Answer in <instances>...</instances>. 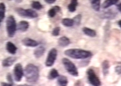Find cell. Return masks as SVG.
Segmentation results:
<instances>
[{"label": "cell", "mask_w": 121, "mask_h": 86, "mask_svg": "<svg viewBox=\"0 0 121 86\" xmlns=\"http://www.w3.org/2000/svg\"><path fill=\"white\" fill-rule=\"evenodd\" d=\"M26 81L29 83H35L39 77V71L38 67L33 64H29L24 71Z\"/></svg>", "instance_id": "6da1fadb"}, {"label": "cell", "mask_w": 121, "mask_h": 86, "mask_svg": "<svg viewBox=\"0 0 121 86\" xmlns=\"http://www.w3.org/2000/svg\"><path fill=\"white\" fill-rule=\"evenodd\" d=\"M66 56L76 59H84L92 56V53L89 51L80 49H70L64 52Z\"/></svg>", "instance_id": "7a4b0ae2"}, {"label": "cell", "mask_w": 121, "mask_h": 86, "mask_svg": "<svg viewBox=\"0 0 121 86\" xmlns=\"http://www.w3.org/2000/svg\"><path fill=\"white\" fill-rule=\"evenodd\" d=\"M62 62L66 70L70 74L74 77H78L79 75L78 70L75 64L67 58H64Z\"/></svg>", "instance_id": "3957f363"}, {"label": "cell", "mask_w": 121, "mask_h": 86, "mask_svg": "<svg viewBox=\"0 0 121 86\" xmlns=\"http://www.w3.org/2000/svg\"><path fill=\"white\" fill-rule=\"evenodd\" d=\"M6 27L8 35L10 38L13 37L15 35L17 28V25L15 18L13 16H10L7 19Z\"/></svg>", "instance_id": "277c9868"}, {"label": "cell", "mask_w": 121, "mask_h": 86, "mask_svg": "<svg viewBox=\"0 0 121 86\" xmlns=\"http://www.w3.org/2000/svg\"><path fill=\"white\" fill-rule=\"evenodd\" d=\"M16 11L21 17L25 18H35L38 16L37 13L32 9H28L25 10L22 8H17Z\"/></svg>", "instance_id": "5b68a950"}, {"label": "cell", "mask_w": 121, "mask_h": 86, "mask_svg": "<svg viewBox=\"0 0 121 86\" xmlns=\"http://www.w3.org/2000/svg\"><path fill=\"white\" fill-rule=\"evenodd\" d=\"M86 74L89 82L91 85L93 86H100L101 85L100 80L93 69H88L86 71Z\"/></svg>", "instance_id": "8992f818"}, {"label": "cell", "mask_w": 121, "mask_h": 86, "mask_svg": "<svg viewBox=\"0 0 121 86\" xmlns=\"http://www.w3.org/2000/svg\"><path fill=\"white\" fill-rule=\"evenodd\" d=\"M58 55V51L56 48H52L48 53L45 62V65L47 67H51L55 63Z\"/></svg>", "instance_id": "52a82bcc"}, {"label": "cell", "mask_w": 121, "mask_h": 86, "mask_svg": "<svg viewBox=\"0 0 121 86\" xmlns=\"http://www.w3.org/2000/svg\"><path fill=\"white\" fill-rule=\"evenodd\" d=\"M13 73L15 81L17 82L21 81L24 74L23 67L21 64L17 63L15 65L13 70Z\"/></svg>", "instance_id": "ba28073f"}, {"label": "cell", "mask_w": 121, "mask_h": 86, "mask_svg": "<svg viewBox=\"0 0 121 86\" xmlns=\"http://www.w3.org/2000/svg\"><path fill=\"white\" fill-rule=\"evenodd\" d=\"M22 41L24 45L28 47H35L39 45L37 41L28 38H24Z\"/></svg>", "instance_id": "9c48e42d"}, {"label": "cell", "mask_w": 121, "mask_h": 86, "mask_svg": "<svg viewBox=\"0 0 121 86\" xmlns=\"http://www.w3.org/2000/svg\"><path fill=\"white\" fill-rule=\"evenodd\" d=\"M29 23L26 21H21L17 25L18 30L22 32H25L27 30L29 27Z\"/></svg>", "instance_id": "30bf717a"}, {"label": "cell", "mask_w": 121, "mask_h": 86, "mask_svg": "<svg viewBox=\"0 0 121 86\" xmlns=\"http://www.w3.org/2000/svg\"><path fill=\"white\" fill-rule=\"evenodd\" d=\"M58 43L59 46L61 47H66L71 43V41L68 37L63 36L59 38Z\"/></svg>", "instance_id": "8fae6325"}, {"label": "cell", "mask_w": 121, "mask_h": 86, "mask_svg": "<svg viewBox=\"0 0 121 86\" xmlns=\"http://www.w3.org/2000/svg\"><path fill=\"white\" fill-rule=\"evenodd\" d=\"M6 49L11 54H15L16 53L17 48V47L11 42H8L6 44Z\"/></svg>", "instance_id": "7c38bea8"}, {"label": "cell", "mask_w": 121, "mask_h": 86, "mask_svg": "<svg viewBox=\"0 0 121 86\" xmlns=\"http://www.w3.org/2000/svg\"><path fill=\"white\" fill-rule=\"evenodd\" d=\"M61 10V8L58 6H55L50 9L48 12V15L50 18H53L56 16L57 13H58Z\"/></svg>", "instance_id": "4fadbf2b"}, {"label": "cell", "mask_w": 121, "mask_h": 86, "mask_svg": "<svg viewBox=\"0 0 121 86\" xmlns=\"http://www.w3.org/2000/svg\"><path fill=\"white\" fill-rule=\"evenodd\" d=\"M116 16V13L113 10H108L107 11L105 12L102 14L101 15L102 18L103 19H110L112 20L114 18H115Z\"/></svg>", "instance_id": "5bb4252c"}, {"label": "cell", "mask_w": 121, "mask_h": 86, "mask_svg": "<svg viewBox=\"0 0 121 86\" xmlns=\"http://www.w3.org/2000/svg\"><path fill=\"white\" fill-rule=\"evenodd\" d=\"M15 57H9L4 59L2 62V66L4 67H10L12 66L16 60Z\"/></svg>", "instance_id": "9a60e30c"}, {"label": "cell", "mask_w": 121, "mask_h": 86, "mask_svg": "<svg viewBox=\"0 0 121 86\" xmlns=\"http://www.w3.org/2000/svg\"><path fill=\"white\" fill-rule=\"evenodd\" d=\"M45 51V49L43 46H40L34 51V55L36 58H39L43 56Z\"/></svg>", "instance_id": "2e32d148"}, {"label": "cell", "mask_w": 121, "mask_h": 86, "mask_svg": "<svg viewBox=\"0 0 121 86\" xmlns=\"http://www.w3.org/2000/svg\"><path fill=\"white\" fill-rule=\"evenodd\" d=\"M82 31L86 35L90 37H94L96 35V31L90 28L84 27L82 28Z\"/></svg>", "instance_id": "e0dca14e"}, {"label": "cell", "mask_w": 121, "mask_h": 86, "mask_svg": "<svg viewBox=\"0 0 121 86\" xmlns=\"http://www.w3.org/2000/svg\"><path fill=\"white\" fill-rule=\"evenodd\" d=\"M58 86H67L68 84L67 78L64 75H59L57 79Z\"/></svg>", "instance_id": "ac0fdd59"}, {"label": "cell", "mask_w": 121, "mask_h": 86, "mask_svg": "<svg viewBox=\"0 0 121 86\" xmlns=\"http://www.w3.org/2000/svg\"><path fill=\"white\" fill-rule=\"evenodd\" d=\"M119 1V0H106L103 3L102 8L103 9H107L112 5H116Z\"/></svg>", "instance_id": "d6986e66"}, {"label": "cell", "mask_w": 121, "mask_h": 86, "mask_svg": "<svg viewBox=\"0 0 121 86\" xmlns=\"http://www.w3.org/2000/svg\"><path fill=\"white\" fill-rule=\"evenodd\" d=\"M109 67H110L109 63L107 60H104L102 63V71L104 76H106L107 74H108Z\"/></svg>", "instance_id": "ffe728a7"}, {"label": "cell", "mask_w": 121, "mask_h": 86, "mask_svg": "<svg viewBox=\"0 0 121 86\" xmlns=\"http://www.w3.org/2000/svg\"><path fill=\"white\" fill-rule=\"evenodd\" d=\"M78 0H72L71 1V3L68 6V10L71 13H73L76 10L77 7L78 6Z\"/></svg>", "instance_id": "44dd1931"}, {"label": "cell", "mask_w": 121, "mask_h": 86, "mask_svg": "<svg viewBox=\"0 0 121 86\" xmlns=\"http://www.w3.org/2000/svg\"><path fill=\"white\" fill-rule=\"evenodd\" d=\"M61 23L64 26L67 27H70L74 25L73 19L64 18L61 21Z\"/></svg>", "instance_id": "7402d4cb"}, {"label": "cell", "mask_w": 121, "mask_h": 86, "mask_svg": "<svg viewBox=\"0 0 121 86\" xmlns=\"http://www.w3.org/2000/svg\"><path fill=\"white\" fill-rule=\"evenodd\" d=\"M59 76V74L58 70L55 68H52L51 70L48 74V78L49 80H53L58 78Z\"/></svg>", "instance_id": "603a6c76"}, {"label": "cell", "mask_w": 121, "mask_h": 86, "mask_svg": "<svg viewBox=\"0 0 121 86\" xmlns=\"http://www.w3.org/2000/svg\"><path fill=\"white\" fill-rule=\"evenodd\" d=\"M91 4L93 10L98 12L100 10L101 1L100 0H93L91 1Z\"/></svg>", "instance_id": "cb8c5ba5"}, {"label": "cell", "mask_w": 121, "mask_h": 86, "mask_svg": "<svg viewBox=\"0 0 121 86\" xmlns=\"http://www.w3.org/2000/svg\"><path fill=\"white\" fill-rule=\"evenodd\" d=\"M6 7L4 3H0V22H1L5 17Z\"/></svg>", "instance_id": "d4e9b609"}, {"label": "cell", "mask_w": 121, "mask_h": 86, "mask_svg": "<svg viewBox=\"0 0 121 86\" xmlns=\"http://www.w3.org/2000/svg\"><path fill=\"white\" fill-rule=\"evenodd\" d=\"M31 7L37 10H40L43 8V6L39 1H33L31 4Z\"/></svg>", "instance_id": "484cf974"}, {"label": "cell", "mask_w": 121, "mask_h": 86, "mask_svg": "<svg viewBox=\"0 0 121 86\" xmlns=\"http://www.w3.org/2000/svg\"><path fill=\"white\" fill-rule=\"evenodd\" d=\"M82 19V15L81 14H78L73 17V20L74 21V24L76 25H79L81 24Z\"/></svg>", "instance_id": "4316f807"}, {"label": "cell", "mask_w": 121, "mask_h": 86, "mask_svg": "<svg viewBox=\"0 0 121 86\" xmlns=\"http://www.w3.org/2000/svg\"><path fill=\"white\" fill-rule=\"evenodd\" d=\"M60 27L57 26L54 28L52 31V35L54 36H58L60 34Z\"/></svg>", "instance_id": "83f0119b"}, {"label": "cell", "mask_w": 121, "mask_h": 86, "mask_svg": "<svg viewBox=\"0 0 121 86\" xmlns=\"http://www.w3.org/2000/svg\"><path fill=\"white\" fill-rule=\"evenodd\" d=\"M115 72L118 75H121V66H116L115 68Z\"/></svg>", "instance_id": "f1b7e54d"}, {"label": "cell", "mask_w": 121, "mask_h": 86, "mask_svg": "<svg viewBox=\"0 0 121 86\" xmlns=\"http://www.w3.org/2000/svg\"><path fill=\"white\" fill-rule=\"evenodd\" d=\"M45 1L48 4H52L56 2V0H45Z\"/></svg>", "instance_id": "f546056e"}, {"label": "cell", "mask_w": 121, "mask_h": 86, "mask_svg": "<svg viewBox=\"0 0 121 86\" xmlns=\"http://www.w3.org/2000/svg\"><path fill=\"white\" fill-rule=\"evenodd\" d=\"M7 79H8V81H10V82H12V77L11 75L10 74H8V76H7Z\"/></svg>", "instance_id": "4dcf8cb0"}, {"label": "cell", "mask_w": 121, "mask_h": 86, "mask_svg": "<svg viewBox=\"0 0 121 86\" xmlns=\"http://www.w3.org/2000/svg\"><path fill=\"white\" fill-rule=\"evenodd\" d=\"M117 6V8L118 9V10L121 13V3H119L118 4L116 5Z\"/></svg>", "instance_id": "1f68e13d"}, {"label": "cell", "mask_w": 121, "mask_h": 86, "mask_svg": "<svg viewBox=\"0 0 121 86\" xmlns=\"http://www.w3.org/2000/svg\"><path fill=\"white\" fill-rule=\"evenodd\" d=\"M2 86H12V85L11 84L3 83H2Z\"/></svg>", "instance_id": "d6a6232c"}, {"label": "cell", "mask_w": 121, "mask_h": 86, "mask_svg": "<svg viewBox=\"0 0 121 86\" xmlns=\"http://www.w3.org/2000/svg\"><path fill=\"white\" fill-rule=\"evenodd\" d=\"M118 24V25H119V26L121 28V20L119 21Z\"/></svg>", "instance_id": "836d02e7"}, {"label": "cell", "mask_w": 121, "mask_h": 86, "mask_svg": "<svg viewBox=\"0 0 121 86\" xmlns=\"http://www.w3.org/2000/svg\"><path fill=\"white\" fill-rule=\"evenodd\" d=\"M18 86H29L28 85H26V84H24V85H18Z\"/></svg>", "instance_id": "e575fe53"}, {"label": "cell", "mask_w": 121, "mask_h": 86, "mask_svg": "<svg viewBox=\"0 0 121 86\" xmlns=\"http://www.w3.org/2000/svg\"></svg>", "instance_id": "d590c367"}]
</instances>
